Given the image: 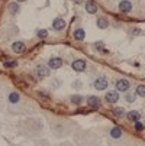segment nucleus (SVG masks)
Here are the masks:
<instances>
[{"label":"nucleus","instance_id":"22","mask_svg":"<svg viewBox=\"0 0 145 146\" xmlns=\"http://www.w3.org/2000/svg\"><path fill=\"white\" fill-rule=\"evenodd\" d=\"M48 36V31H45V29H41V31H38V38H41V39H45Z\"/></svg>","mask_w":145,"mask_h":146},{"label":"nucleus","instance_id":"28","mask_svg":"<svg viewBox=\"0 0 145 146\" xmlns=\"http://www.w3.org/2000/svg\"><path fill=\"white\" fill-rule=\"evenodd\" d=\"M73 2H74V3H77V5H80V3L83 2V0H73Z\"/></svg>","mask_w":145,"mask_h":146},{"label":"nucleus","instance_id":"16","mask_svg":"<svg viewBox=\"0 0 145 146\" xmlns=\"http://www.w3.org/2000/svg\"><path fill=\"white\" fill-rule=\"evenodd\" d=\"M113 114H115L116 117H125L126 111H125V109H122V107H116V109L113 110Z\"/></svg>","mask_w":145,"mask_h":146},{"label":"nucleus","instance_id":"24","mask_svg":"<svg viewBox=\"0 0 145 146\" xmlns=\"http://www.w3.org/2000/svg\"><path fill=\"white\" fill-rule=\"evenodd\" d=\"M134 123H135V129H136L138 132H141V130H144V124H142V123H141L139 120H138V121H134Z\"/></svg>","mask_w":145,"mask_h":146},{"label":"nucleus","instance_id":"17","mask_svg":"<svg viewBox=\"0 0 145 146\" xmlns=\"http://www.w3.org/2000/svg\"><path fill=\"white\" fill-rule=\"evenodd\" d=\"M19 100H20V97H19L17 93H10V96H9V101H10L12 104H16Z\"/></svg>","mask_w":145,"mask_h":146},{"label":"nucleus","instance_id":"8","mask_svg":"<svg viewBox=\"0 0 145 146\" xmlns=\"http://www.w3.org/2000/svg\"><path fill=\"white\" fill-rule=\"evenodd\" d=\"M12 49H13V52H16V54H22V52L26 51V45H25L23 42H20V40H17V42H13V44H12Z\"/></svg>","mask_w":145,"mask_h":146},{"label":"nucleus","instance_id":"2","mask_svg":"<svg viewBox=\"0 0 145 146\" xmlns=\"http://www.w3.org/2000/svg\"><path fill=\"white\" fill-rule=\"evenodd\" d=\"M86 61L84 59H76L73 64H71V67H73V70L74 71H77V72H83L86 70Z\"/></svg>","mask_w":145,"mask_h":146},{"label":"nucleus","instance_id":"1","mask_svg":"<svg viewBox=\"0 0 145 146\" xmlns=\"http://www.w3.org/2000/svg\"><path fill=\"white\" fill-rule=\"evenodd\" d=\"M108 80H106V77H99V78H96V81H94V88L96 90H99V91H102V90H106L108 88Z\"/></svg>","mask_w":145,"mask_h":146},{"label":"nucleus","instance_id":"29","mask_svg":"<svg viewBox=\"0 0 145 146\" xmlns=\"http://www.w3.org/2000/svg\"><path fill=\"white\" fill-rule=\"evenodd\" d=\"M17 2H25V0H17Z\"/></svg>","mask_w":145,"mask_h":146},{"label":"nucleus","instance_id":"27","mask_svg":"<svg viewBox=\"0 0 145 146\" xmlns=\"http://www.w3.org/2000/svg\"><path fill=\"white\" fill-rule=\"evenodd\" d=\"M39 96H42V97H45V98H48V97H49L48 94H45V91H39Z\"/></svg>","mask_w":145,"mask_h":146},{"label":"nucleus","instance_id":"10","mask_svg":"<svg viewBox=\"0 0 145 146\" xmlns=\"http://www.w3.org/2000/svg\"><path fill=\"white\" fill-rule=\"evenodd\" d=\"M52 28L55 31H63L65 28V20L64 19H61V17H57L54 22H52Z\"/></svg>","mask_w":145,"mask_h":146},{"label":"nucleus","instance_id":"25","mask_svg":"<svg viewBox=\"0 0 145 146\" xmlns=\"http://www.w3.org/2000/svg\"><path fill=\"white\" fill-rule=\"evenodd\" d=\"M131 33H132V35H141V33H142V31H141L139 28H135V29H132V31H131Z\"/></svg>","mask_w":145,"mask_h":146},{"label":"nucleus","instance_id":"4","mask_svg":"<svg viewBox=\"0 0 145 146\" xmlns=\"http://www.w3.org/2000/svg\"><path fill=\"white\" fill-rule=\"evenodd\" d=\"M129 81L125 80V78H120L116 81V91H126L129 88Z\"/></svg>","mask_w":145,"mask_h":146},{"label":"nucleus","instance_id":"18","mask_svg":"<svg viewBox=\"0 0 145 146\" xmlns=\"http://www.w3.org/2000/svg\"><path fill=\"white\" fill-rule=\"evenodd\" d=\"M9 12H10L12 15H16V13L19 12V5H17V3H10V5H9Z\"/></svg>","mask_w":145,"mask_h":146},{"label":"nucleus","instance_id":"7","mask_svg":"<svg viewBox=\"0 0 145 146\" xmlns=\"http://www.w3.org/2000/svg\"><path fill=\"white\" fill-rule=\"evenodd\" d=\"M119 10L122 13H131L132 12V3L129 2V0H122V2L119 3Z\"/></svg>","mask_w":145,"mask_h":146},{"label":"nucleus","instance_id":"9","mask_svg":"<svg viewBox=\"0 0 145 146\" xmlns=\"http://www.w3.org/2000/svg\"><path fill=\"white\" fill-rule=\"evenodd\" d=\"M35 72H36L38 78H45V77L49 75V70H48L47 67H44V65H38Z\"/></svg>","mask_w":145,"mask_h":146},{"label":"nucleus","instance_id":"11","mask_svg":"<svg viewBox=\"0 0 145 146\" xmlns=\"http://www.w3.org/2000/svg\"><path fill=\"white\" fill-rule=\"evenodd\" d=\"M125 116L128 117V120H129V121H138V120L141 119V113H139V111H134V110H132V111H129V113H128V114H125Z\"/></svg>","mask_w":145,"mask_h":146},{"label":"nucleus","instance_id":"15","mask_svg":"<svg viewBox=\"0 0 145 146\" xmlns=\"http://www.w3.org/2000/svg\"><path fill=\"white\" fill-rule=\"evenodd\" d=\"M84 36H86L84 29H76V31H74V38H76L77 40H83V39H84Z\"/></svg>","mask_w":145,"mask_h":146},{"label":"nucleus","instance_id":"26","mask_svg":"<svg viewBox=\"0 0 145 146\" xmlns=\"http://www.w3.org/2000/svg\"><path fill=\"white\" fill-rule=\"evenodd\" d=\"M103 46H105V45H103V42H97L96 44V48L97 49H103Z\"/></svg>","mask_w":145,"mask_h":146},{"label":"nucleus","instance_id":"3","mask_svg":"<svg viewBox=\"0 0 145 146\" xmlns=\"http://www.w3.org/2000/svg\"><path fill=\"white\" fill-rule=\"evenodd\" d=\"M87 106H90L93 109H99L102 106V100L97 96H89L87 97Z\"/></svg>","mask_w":145,"mask_h":146},{"label":"nucleus","instance_id":"12","mask_svg":"<svg viewBox=\"0 0 145 146\" xmlns=\"http://www.w3.org/2000/svg\"><path fill=\"white\" fill-rule=\"evenodd\" d=\"M97 26H99L100 29H106V28L109 26V20H108L105 16H100V17L97 19Z\"/></svg>","mask_w":145,"mask_h":146},{"label":"nucleus","instance_id":"5","mask_svg":"<svg viewBox=\"0 0 145 146\" xmlns=\"http://www.w3.org/2000/svg\"><path fill=\"white\" fill-rule=\"evenodd\" d=\"M48 67H49L51 70H58V68H61V67H63V59L58 58V56L51 58L49 62H48Z\"/></svg>","mask_w":145,"mask_h":146},{"label":"nucleus","instance_id":"19","mask_svg":"<svg viewBox=\"0 0 145 146\" xmlns=\"http://www.w3.org/2000/svg\"><path fill=\"white\" fill-rule=\"evenodd\" d=\"M81 101H83V97L78 96V94H74V96L71 97V103H73V104H81Z\"/></svg>","mask_w":145,"mask_h":146},{"label":"nucleus","instance_id":"6","mask_svg":"<svg viewBox=\"0 0 145 146\" xmlns=\"http://www.w3.org/2000/svg\"><path fill=\"white\" fill-rule=\"evenodd\" d=\"M106 101L108 103H110V104H115L118 100H119V93L116 91V90H110V91H108L106 93Z\"/></svg>","mask_w":145,"mask_h":146},{"label":"nucleus","instance_id":"21","mask_svg":"<svg viewBox=\"0 0 145 146\" xmlns=\"http://www.w3.org/2000/svg\"><path fill=\"white\" fill-rule=\"evenodd\" d=\"M125 98H126L128 103H134V101L136 100V94H135V93H128Z\"/></svg>","mask_w":145,"mask_h":146},{"label":"nucleus","instance_id":"14","mask_svg":"<svg viewBox=\"0 0 145 146\" xmlns=\"http://www.w3.org/2000/svg\"><path fill=\"white\" fill-rule=\"evenodd\" d=\"M110 137H113V139L122 137V129L120 127H112L110 129Z\"/></svg>","mask_w":145,"mask_h":146},{"label":"nucleus","instance_id":"13","mask_svg":"<svg viewBox=\"0 0 145 146\" xmlns=\"http://www.w3.org/2000/svg\"><path fill=\"white\" fill-rule=\"evenodd\" d=\"M86 10H87L90 15H94V13L97 12V5L90 0V2H87V3H86Z\"/></svg>","mask_w":145,"mask_h":146},{"label":"nucleus","instance_id":"23","mask_svg":"<svg viewBox=\"0 0 145 146\" xmlns=\"http://www.w3.org/2000/svg\"><path fill=\"white\" fill-rule=\"evenodd\" d=\"M16 65H17V61H6L5 62V67H7V68H13Z\"/></svg>","mask_w":145,"mask_h":146},{"label":"nucleus","instance_id":"20","mask_svg":"<svg viewBox=\"0 0 145 146\" xmlns=\"http://www.w3.org/2000/svg\"><path fill=\"white\" fill-rule=\"evenodd\" d=\"M136 94H138L139 97H144V96H145V86H144V84H139V86H138Z\"/></svg>","mask_w":145,"mask_h":146}]
</instances>
